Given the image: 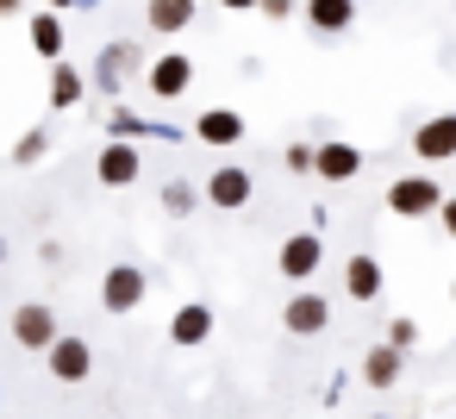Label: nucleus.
Masks as SVG:
<instances>
[{"label":"nucleus","mask_w":456,"mask_h":419,"mask_svg":"<svg viewBox=\"0 0 456 419\" xmlns=\"http://www.w3.org/2000/svg\"><path fill=\"white\" fill-rule=\"evenodd\" d=\"M412 157H425V163H450V157H456V113L425 119V126L412 132Z\"/></svg>","instance_id":"3"},{"label":"nucleus","mask_w":456,"mask_h":419,"mask_svg":"<svg viewBox=\"0 0 456 419\" xmlns=\"http://www.w3.org/2000/svg\"><path fill=\"white\" fill-rule=\"evenodd\" d=\"M387 344L400 350V344H412V319H394V332H387Z\"/></svg>","instance_id":"25"},{"label":"nucleus","mask_w":456,"mask_h":419,"mask_svg":"<svg viewBox=\"0 0 456 419\" xmlns=\"http://www.w3.org/2000/svg\"><path fill=\"white\" fill-rule=\"evenodd\" d=\"M306 20H313V32H344L356 20V0H313Z\"/></svg>","instance_id":"12"},{"label":"nucleus","mask_w":456,"mask_h":419,"mask_svg":"<svg viewBox=\"0 0 456 419\" xmlns=\"http://www.w3.org/2000/svg\"><path fill=\"white\" fill-rule=\"evenodd\" d=\"M76 94H82V76H69V70H57V76H51V101H57V107H69Z\"/></svg>","instance_id":"19"},{"label":"nucleus","mask_w":456,"mask_h":419,"mask_svg":"<svg viewBox=\"0 0 456 419\" xmlns=\"http://www.w3.org/2000/svg\"><path fill=\"white\" fill-rule=\"evenodd\" d=\"M437 201H444V188H437L431 176H400V182L387 188V207H394L400 219H425Z\"/></svg>","instance_id":"1"},{"label":"nucleus","mask_w":456,"mask_h":419,"mask_svg":"<svg viewBox=\"0 0 456 419\" xmlns=\"http://www.w3.org/2000/svg\"><path fill=\"white\" fill-rule=\"evenodd\" d=\"M369 388H394V375H400V350L394 344H381V350H369Z\"/></svg>","instance_id":"16"},{"label":"nucleus","mask_w":456,"mask_h":419,"mask_svg":"<svg viewBox=\"0 0 456 419\" xmlns=\"http://www.w3.org/2000/svg\"><path fill=\"white\" fill-rule=\"evenodd\" d=\"M45 350H51V375H57V382H82V375L94 369V350H88L82 338H51Z\"/></svg>","instance_id":"6"},{"label":"nucleus","mask_w":456,"mask_h":419,"mask_svg":"<svg viewBox=\"0 0 456 419\" xmlns=\"http://www.w3.org/2000/svg\"><path fill=\"white\" fill-rule=\"evenodd\" d=\"M450 294H456V282H450Z\"/></svg>","instance_id":"29"},{"label":"nucleus","mask_w":456,"mask_h":419,"mask_svg":"<svg viewBox=\"0 0 456 419\" xmlns=\"http://www.w3.org/2000/svg\"><path fill=\"white\" fill-rule=\"evenodd\" d=\"M13 338H20L26 350H45V344L57 338V313H51L45 300H26V307H13Z\"/></svg>","instance_id":"4"},{"label":"nucleus","mask_w":456,"mask_h":419,"mask_svg":"<svg viewBox=\"0 0 456 419\" xmlns=\"http://www.w3.org/2000/svg\"><path fill=\"white\" fill-rule=\"evenodd\" d=\"M431 213H437V219H444V232H450V238H456V194H444V201H437V207H431Z\"/></svg>","instance_id":"21"},{"label":"nucleus","mask_w":456,"mask_h":419,"mask_svg":"<svg viewBox=\"0 0 456 419\" xmlns=\"http://www.w3.org/2000/svg\"><path fill=\"white\" fill-rule=\"evenodd\" d=\"M188 82H194L188 57H157V63H151V88H157V94H182Z\"/></svg>","instance_id":"11"},{"label":"nucleus","mask_w":456,"mask_h":419,"mask_svg":"<svg viewBox=\"0 0 456 419\" xmlns=\"http://www.w3.org/2000/svg\"><path fill=\"white\" fill-rule=\"evenodd\" d=\"M219 7H238V13H244V7H256V0H219Z\"/></svg>","instance_id":"27"},{"label":"nucleus","mask_w":456,"mask_h":419,"mask_svg":"<svg viewBox=\"0 0 456 419\" xmlns=\"http://www.w3.org/2000/svg\"><path fill=\"white\" fill-rule=\"evenodd\" d=\"M101 300H107V313H132V307L144 300V269H132V263L107 269V282H101Z\"/></svg>","instance_id":"5"},{"label":"nucleus","mask_w":456,"mask_h":419,"mask_svg":"<svg viewBox=\"0 0 456 419\" xmlns=\"http://www.w3.org/2000/svg\"><path fill=\"white\" fill-rule=\"evenodd\" d=\"M38 157H45V138H38V132H32V138H26V144H20V163H38Z\"/></svg>","instance_id":"23"},{"label":"nucleus","mask_w":456,"mask_h":419,"mask_svg":"<svg viewBox=\"0 0 456 419\" xmlns=\"http://www.w3.org/2000/svg\"><path fill=\"white\" fill-rule=\"evenodd\" d=\"M207 201H213V207H244V201H250V176H244V169H213Z\"/></svg>","instance_id":"10"},{"label":"nucleus","mask_w":456,"mask_h":419,"mask_svg":"<svg viewBox=\"0 0 456 419\" xmlns=\"http://www.w3.org/2000/svg\"><path fill=\"white\" fill-rule=\"evenodd\" d=\"M200 132L225 144V138H238V119H232V113H207V119H200Z\"/></svg>","instance_id":"20"},{"label":"nucleus","mask_w":456,"mask_h":419,"mask_svg":"<svg viewBox=\"0 0 456 419\" xmlns=\"http://www.w3.org/2000/svg\"><path fill=\"white\" fill-rule=\"evenodd\" d=\"M288 169H300V176H306V169H313V151H306V144H294V151H288Z\"/></svg>","instance_id":"24"},{"label":"nucleus","mask_w":456,"mask_h":419,"mask_svg":"<svg viewBox=\"0 0 456 419\" xmlns=\"http://www.w3.org/2000/svg\"><path fill=\"white\" fill-rule=\"evenodd\" d=\"M313 176L350 182V176H362V151H350V144H319V151H313Z\"/></svg>","instance_id":"8"},{"label":"nucleus","mask_w":456,"mask_h":419,"mask_svg":"<svg viewBox=\"0 0 456 419\" xmlns=\"http://www.w3.org/2000/svg\"><path fill=\"white\" fill-rule=\"evenodd\" d=\"M256 7H263L269 20H288V13H294V0H256Z\"/></svg>","instance_id":"26"},{"label":"nucleus","mask_w":456,"mask_h":419,"mask_svg":"<svg viewBox=\"0 0 456 419\" xmlns=\"http://www.w3.org/2000/svg\"><path fill=\"white\" fill-rule=\"evenodd\" d=\"M163 201H169V213H188V201H194V188H182V182H175V188H169Z\"/></svg>","instance_id":"22"},{"label":"nucleus","mask_w":456,"mask_h":419,"mask_svg":"<svg viewBox=\"0 0 456 419\" xmlns=\"http://www.w3.org/2000/svg\"><path fill=\"white\" fill-rule=\"evenodd\" d=\"M207 332H213V307H182V313H175V325H169V338H175V344H200Z\"/></svg>","instance_id":"13"},{"label":"nucleus","mask_w":456,"mask_h":419,"mask_svg":"<svg viewBox=\"0 0 456 419\" xmlns=\"http://www.w3.org/2000/svg\"><path fill=\"white\" fill-rule=\"evenodd\" d=\"M344 288H350L356 300H369V294L381 288V269H375V257H350V269H344Z\"/></svg>","instance_id":"14"},{"label":"nucleus","mask_w":456,"mask_h":419,"mask_svg":"<svg viewBox=\"0 0 456 419\" xmlns=\"http://www.w3.org/2000/svg\"><path fill=\"white\" fill-rule=\"evenodd\" d=\"M101 182H107V188L138 182V151H132V144H107V151H101Z\"/></svg>","instance_id":"9"},{"label":"nucleus","mask_w":456,"mask_h":419,"mask_svg":"<svg viewBox=\"0 0 456 419\" xmlns=\"http://www.w3.org/2000/svg\"><path fill=\"white\" fill-rule=\"evenodd\" d=\"M281 325H288L294 338H313V332H325V325H331V307H325V294L300 288V294L281 307Z\"/></svg>","instance_id":"2"},{"label":"nucleus","mask_w":456,"mask_h":419,"mask_svg":"<svg viewBox=\"0 0 456 419\" xmlns=\"http://www.w3.org/2000/svg\"><path fill=\"white\" fill-rule=\"evenodd\" d=\"M132 57H138L132 45H113V51H101V82H119V76L132 70Z\"/></svg>","instance_id":"17"},{"label":"nucleus","mask_w":456,"mask_h":419,"mask_svg":"<svg viewBox=\"0 0 456 419\" xmlns=\"http://www.w3.org/2000/svg\"><path fill=\"white\" fill-rule=\"evenodd\" d=\"M194 20V0H151V26L157 32H182Z\"/></svg>","instance_id":"15"},{"label":"nucleus","mask_w":456,"mask_h":419,"mask_svg":"<svg viewBox=\"0 0 456 419\" xmlns=\"http://www.w3.org/2000/svg\"><path fill=\"white\" fill-rule=\"evenodd\" d=\"M13 7H20V0H0V13H13Z\"/></svg>","instance_id":"28"},{"label":"nucleus","mask_w":456,"mask_h":419,"mask_svg":"<svg viewBox=\"0 0 456 419\" xmlns=\"http://www.w3.org/2000/svg\"><path fill=\"white\" fill-rule=\"evenodd\" d=\"M32 45H38V51H45V57H57V45H63V26H57V20H51V13H45V20H38V26H32Z\"/></svg>","instance_id":"18"},{"label":"nucleus","mask_w":456,"mask_h":419,"mask_svg":"<svg viewBox=\"0 0 456 419\" xmlns=\"http://www.w3.org/2000/svg\"><path fill=\"white\" fill-rule=\"evenodd\" d=\"M319 257H325V251H319V238H313V232L281 238V275H288V282H306V275L319 269Z\"/></svg>","instance_id":"7"}]
</instances>
